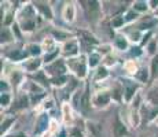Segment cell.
<instances>
[{
    "label": "cell",
    "mask_w": 158,
    "mask_h": 137,
    "mask_svg": "<svg viewBox=\"0 0 158 137\" xmlns=\"http://www.w3.org/2000/svg\"><path fill=\"white\" fill-rule=\"evenodd\" d=\"M33 3H28L22 10L18 13V25L21 30L26 33H30L36 29V13Z\"/></svg>",
    "instance_id": "1"
},
{
    "label": "cell",
    "mask_w": 158,
    "mask_h": 137,
    "mask_svg": "<svg viewBox=\"0 0 158 137\" xmlns=\"http://www.w3.org/2000/svg\"><path fill=\"white\" fill-rule=\"evenodd\" d=\"M66 66L70 70L73 74L76 75L80 80H84V78L88 75V58L85 55H80L77 58H72V59L66 60Z\"/></svg>",
    "instance_id": "2"
},
{
    "label": "cell",
    "mask_w": 158,
    "mask_h": 137,
    "mask_svg": "<svg viewBox=\"0 0 158 137\" xmlns=\"http://www.w3.org/2000/svg\"><path fill=\"white\" fill-rule=\"evenodd\" d=\"M121 85H123L124 89V102L125 103H131L132 99L135 97L136 92L140 88V84L136 81H132L131 78H123L121 80Z\"/></svg>",
    "instance_id": "3"
},
{
    "label": "cell",
    "mask_w": 158,
    "mask_h": 137,
    "mask_svg": "<svg viewBox=\"0 0 158 137\" xmlns=\"http://www.w3.org/2000/svg\"><path fill=\"white\" fill-rule=\"evenodd\" d=\"M60 52L65 58L68 59H72V58H77L78 54H80V47H78V40L77 38H70L69 41H66L63 44Z\"/></svg>",
    "instance_id": "4"
},
{
    "label": "cell",
    "mask_w": 158,
    "mask_h": 137,
    "mask_svg": "<svg viewBox=\"0 0 158 137\" xmlns=\"http://www.w3.org/2000/svg\"><path fill=\"white\" fill-rule=\"evenodd\" d=\"M45 71L52 74L54 77H60V75H66V71H68V66H66V60L62 59H56L55 62L50 63V65L45 67Z\"/></svg>",
    "instance_id": "5"
},
{
    "label": "cell",
    "mask_w": 158,
    "mask_h": 137,
    "mask_svg": "<svg viewBox=\"0 0 158 137\" xmlns=\"http://www.w3.org/2000/svg\"><path fill=\"white\" fill-rule=\"evenodd\" d=\"M111 100V95L107 91H99L92 96V106L96 108H106Z\"/></svg>",
    "instance_id": "6"
},
{
    "label": "cell",
    "mask_w": 158,
    "mask_h": 137,
    "mask_svg": "<svg viewBox=\"0 0 158 137\" xmlns=\"http://www.w3.org/2000/svg\"><path fill=\"white\" fill-rule=\"evenodd\" d=\"M50 117L48 114H40L36 121V127H35V135H43L44 132H47L50 127Z\"/></svg>",
    "instance_id": "7"
},
{
    "label": "cell",
    "mask_w": 158,
    "mask_h": 137,
    "mask_svg": "<svg viewBox=\"0 0 158 137\" xmlns=\"http://www.w3.org/2000/svg\"><path fill=\"white\" fill-rule=\"evenodd\" d=\"M87 6H84V8H85L87 11V15L89 19L95 21L98 19L99 17H101V3L99 2H84Z\"/></svg>",
    "instance_id": "8"
},
{
    "label": "cell",
    "mask_w": 158,
    "mask_h": 137,
    "mask_svg": "<svg viewBox=\"0 0 158 137\" xmlns=\"http://www.w3.org/2000/svg\"><path fill=\"white\" fill-rule=\"evenodd\" d=\"M113 136L114 137H125L128 136V129H127V125L121 121L120 115H117L113 122Z\"/></svg>",
    "instance_id": "9"
},
{
    "label": "cell",
    "mask_w": 158,
    "mask_h": 137,
    "mask_svg": "<svg viewBox=\"0 0 158 137\" xmlns=\"http://www.w3.org/2000/svg\"><path fill=\"white\" fill-rule=\"evenodd\" d=\"M33 6H35V8H36V10H37L41 15H43L45 19H48V21L52 19V17H54L52 10H51L50 4H48L47 2H35V3H33Z\"/></svg>",
    "instance_id": "10"
},
{
    "label": "cell",
    "mask_w": 158,
    "mask_h": 137,
    "mask_svg": "<svg viewBox=\"0 0 158 137\" xmlns=\"http://www.w3.org/2000/svg\"><path fill=\"white\" fill-rule=\"evenodd\" d=\"M62 17L66 22L72 23L76 18V6L74 3H66L65 7H63V11H62Z\"/></svg>",
    "instance_id": "11"
},
{
    "label": "cell",
    "mask_w": 158,
    "mask_h": 137,
    "mask_svg": "<svg viewBox=\"0 0 158 137\" xmlns=\"http://www.w3.org/2000/svg\"><path fill=\"white\" fill-rule=\"evenodd\" d=\"M41 59H39V58H32V59H26L25 62H23V69L26 70V71L29 73H37L39 69L41 67Z\"/></svg>",
    "instance_id": "12"
},
{
    "label": "cell",
    "mask_w": 158,
    "mask_h": 137,
    "mask_svg": "<svg viewBox=\"0 0 158 137\" xmlns=\"http://www.w3.org/2000/svg\"><path fill=\"white\" fill-rule=\"evenodd\" d=\"M29 55L28 50H14L11 51V52H8L6 56L10 60H13V62H21V60H25V58Z\"/></svg>",
    "instance_id": "13"
},
{
    "label": "cell",
    "mask_w": 158,
    "mask_h": 137,
    "mask_svg": "<svg viewBox=\"0 0 158 137\" xmlns=\"http://www.w3.org/2000/svg\"><path fill=\"white\" fill-rule=\"evenodd\" d=\"M114 47L117 48V50H120V51H127L128 50V47H129L128 38H127L125 36H123V34H117L115 36V38H114Z\"/></svg>",
    "instance_id": "14"
},
{
    "label": "cell",
    "mask_w": 158,
    "mask_h": 137,
    "mask_svg": "<svg viewBox=\"0 0 158 137\" xmlns=\"http://www.w3.org/2000/svg\"><path fill=\"white\" fill-rule=\"evenodd\" d=\"M15 38V34L13 32V29H10V27L7 26H2V44H8V42L14 41Z\"/></svg>",
    "instance_id": "15"
},
{
    "label": "cell",
    "mask_w": 158,
    "mask_h": 137,
    "mask_svg": "<svg viewBox=\"0 0 158 137\" xmlns=\"http://www.w3.org/2000/svg\"><path fill=\"white\" fill-rule=\"evenodd\" d=\"M78 41H81L85 45H91V47L99 44V41L96 40L95 36L91 34V33H88V32H81V38H78Z\"/></svg>",
    "instance_id": "16"
},
{
    "label": "cell",
    "mask_w": 158,
    "mask_h": 137,
    "mask_svg": "<svg viewBox=\"0 0 158 137\" xmlns=\"http://www.w3.org/2000/svg\"><path fill=\"white\" fill-rule=\"evenodd\" d=\"M101 62H102V55L99 54L98 51H94V52H91L88 55V66H89L91 69L98 67Z\"/></svg>",
    "instance_id": "17"
},
{
    "label": "cell",
    "mask_w": 158,
    "mask_h": 137,
    "mask_svg": "<svg viewBox=\"0 0 158 137\" xmlns=\"http://www.w3.org/2000/svg\"><path fill=\"white\" fill-rule=\"evenodd\" d=\"M29 107V97L25 95V93H22V95H19L17 97V100H15L14 103V108L17 110H23V108H28Z\"/></svg>",
    "instance_id": "18"
},
{
    "label": "cell",
    "mask_w": 158,
    "mask_h": 137,
    "mask_svg": "<svg viewBox=\"0 0 158 137\" xmlns=\"http://www.w3.org/2000/svg\"><path fill=\"white\" fill-rule=\"evenodd\" d=\"M41 48H43L44 52L50 54V52H54V51H56L58 48L55 47V40H54L52 37H45L44 41H43V45H41Z\"/></svg>",
    "instance_id": "19"
},
{
    "label": "cell",
    "mask_w": 158,
    "mask_h": 137,
    "mask_svg": "<svg viewBox=\"0 0 158 137\" xmlns=\"http://www.w3.org/2000/svg\"><path fill=\"white\" fill-rule=\"evenodd\" d=\"M132 10L136 11V13H146L148 10V2H144V0H136V2L132 3Z\"/></svg>",
    "instance_id": "20"
},
{
    "label": "cell",
    "mask_w": 158,
    "mask_h": 137,
    "mask_svg": "<svg viewBox=\"0 0 158 137\" xmlns=\"http://www.w3.org/2000/svg\"><path fill=\"white\" fill-rule=\"evenodd\" d=\"M52 38L55 41H69L70 40V34H69L68 32H62V30H56V29H54L52 32Z\"/></svg>",
    "instance_id": "21"
},
{
    "label": "cell",
    "mask_w": 158,
    "mask_h": 137,
    "mask_svg": "<svg viewBox=\"0 0 158 137\" xmlns=\"http://www.w3.org/2000/svg\"><path fill=\"white\" fill-rule=\"evenodd\" d=\"M32 77L36 80V84H40L43 88L48 87V80H47V77H45V73L43 71V70H39V71L35 73Z\"/></svg>",
    "instance_id": "22"
},
{
    "label": "cell",
    "mask_w": 158,
    "mask_h": 137,
    "mask_svg": "<svg viewBox=\"0 0 158 137\" xmlns=\"http://www.w3.org/2000/svg\"><path fill=\"white\" fill-rule=\"evenodd\" d=\"M28 52H29L30 56L39 58L41 54H43V48H41L40 44H35V42H32V44L28 45Z\"/></svg>",
    "instance_id": "23"
},
{
    "label": "cell",
    "mask_w": 158,
    "mask_h": 137,
    "mask_svg": "<svg viewBox=\"0 0 158 137\" xmlns=\"http://www.w3.org/2000/svg\"><path fill=\"white\" fill-rule=\"evenodd\" d=\"M14 122H15V117H6L2 121V136L8 132V129L13 126Z\"/></svg>",
    "instance_id": "24"
},
{
    "label": "cell",
    "mask_w": 158,
    "mask_h": 137,
    "mask_svg": "<svg viewBox=\"0 0 158 137\" xmlns=\"http://www.w3.org/2000/svg\"><path fill=\"white\" fill-rule=\"evenodd\" d=\"M148 69H146V67H142V69H139V71L135 74V78L138 80L139 82H146L148 80Z\"/></svg>",
    "instance_id": "25"
},
{
    "label": "cell",
    "mask_w": 158,
    "mask_h": 137,
    "mask_svg": "<svg viewBox=\"0 0 158 137\" xmlns=\"http://www.w3.org/2000/svg\"><path fill=\"white\" fill-rule=\"evenodd\" d=\"M69 82V77L68 75H60V77H55V78H51V84L54 87H63Z\"/></svg>",
    "instance_id": "26"
},
{
    "label": "cell",
    "mask_w": 158,
    "mask_h": 137,
    "mask_svg": "<svg viewBox=\"0 0 158 137\" xmlns=\"http://www.w3.org/2000/svg\"><path fill=\"white\" fill-rule=\"evenodd\" d=\"M138 17H139V14L131 8V10H128L125 13V15H124V21H125V23H129V22H133L135 19H138Z\"/></svg>",
    "instance_id": "27"
},
{
    "label": "cell",
    "mask_w": 158,
    "mask_h": 137,
    "mask_svg": "<svg viewBox=\"0 0 158 137\" xmlns=\"http://www.w3.org/2000/svg\"><path fill=\"white\" fill-rule=\"evenodd\" d=\"M109 77V70L102 66V67H98V71H96V75H95V81H99V80H105V78Z\"/></svg>",
    "instance_id": "28"
},
{
    "label": "cell",
    "mask_w": 158,
    "mask_h": 137,
    "mask_svg": "<svg viewBox=\"0 0 158 137\" xmlns=\"http://www.w3.org/2000/svg\"><path fill=\"white\" fill-rule=\"evenodd\" d=\"M124 67H125V70L129 73V74H133V75L139 71L138 66H136V63H135V60H128V62L124 65Z\"/></svg>",
    "instance_id": "29"
},
{
    "label": "cell",
    "mask_w": 158,
    "mask_h": 137,
    "mask_svg": "<svg viewBox=\"0 0 158 137\" xmlns=\"http://www.w3.org/2000/svg\"><path fill=\"white\" fill-rule=\"evenodd\" d=\"M88 129H89V132H91V136H94V137H99L102 127L99 126L98 123L91 122V123H88Z\"/></svg>",
    "instance_id": "30"
},
{
    "label": "cell",
    "mask_w": 158,
    "mask_h": 137,
    "mask_svg": "<svg viewBox=\"0 0 158 137\" xmlns=\"http://www.w3.org/2000/svg\"><path fill=\"white\" fill-rule=\"evenodd\" d=\"M62 110H63V119H65V122H66V123L72 122L73 117H72V110H70V106H69V104H63Z\"/></svg>",
    "instance_id": "31"
},
{
    "label": "cell",
    "mask_w": 158,
    "mask_h": 137,
    "mask_svg": "<svg viewBox=\"0 0 158 137\" xmlns=\"http://www.w3.org/2000/svg\"><path fill=\"white\" fill-rule=\"evenodd\" d=\"M0 104H2V108H6L11 104V95L10 93H2V96H0Z\"/></svg>",
    "instance_id": "32"
},
{
    "label": "cell",
    "mask_w": 158,
    "mask_h": 137,
    "mask_svg": "<svg viewBox=\"0 0 158 137\" xmlns=\"http://www.w3.org/2000/svg\"><path fill=\"white\" fill-rule=\"evenodd\" d=\"M157 42H158L157 38H153V40L148 41L146 50H147V52L150 54V55H156V52H157Z\"/></svg>",
    "instance_id": "33"
},
{
    "label": "cell",
    "mask_w": 158,
    "mask_h": 137,
    "mask_svg": "<svg viewBox=\"0 0 158 137\" xmlns=\"http://www.w3.org/2000/svg\"><path fill=\"white\" fill-rule=\"evenodd\" d=\"M124 23H125V21H124V15H117V17H114L113 21H111V25H113L114 29H120Z\"/></svg>",
    "instance_id": "34"
},
{
    "label": "cell",
    "mask_w": 158,
    "mask_h": 137,
    "mask_svg": "<svg viewBox=\"0 0 158 137\" xmlns=\"http://www.w3.org/2000/svg\"><path fill=\"white\" fill-rule=\"evenodd\" d=\"M69 137H84V133L80 130V127H70L69 129Z\"/></svg>",
    "instance_id": "35"
},
{
    "label": "cell",
    "mask_w": 158,
    "mask_h": 137,
    "mask_svg": "<svg viewBox=\"0 0 158 137\" xmlns=\"http://www.w3.org/2000/svg\"><path fill=\"white\" fill-rule=\"evenodd\" d=\"M110 51H111V45H109V44H106V45H99L98 47V52L101 54V55H110Z\"/></svg>",
    "instance_id": "36"
},
{
    "label": "cell",
    "mask_w": 158,
    "mask_h": 137,
    "mask_svg": "<svg viewBox=\"0 0 158 137\" xmlns=\"http://www.w3.org/2000/svg\"><path fill=\"white\" fill-rule=\"evenodd\" d=\"M105 67L106 66H111V65H115V58L113 56V55H107V56H106V59H105Z\"/></svg>",
    "instance_id": "37"
},
{
    "label": "cell",
    "mask_w": 158,
    "mask_h": 137,
    "mask_svg": "<svg viewBox=\"0 0 158 137\" xmlns=\"http://www.w3.org/2000/svg\"><path fill=\"white\" fill-rule=\"evenodd\" d=\"M158 73V56L153 59V63H151V74L153 75H157Z\"/></svg>",
    "instance_id": "38"
},
{
    "label": "cell",
    "mask_w": 158,
    "mask_h": 137,
    "mask_svg": "<svg viewBox=\"0 0 158 137\" xmlns=\"http://www.w3.org/2000/svg\"><path fill=\"white\" fill-rule=\"evenodd\" d=\"M8 89H10V87H8L7 81L2 80V82H0V91H2V93H8Z\"/></svg>",
    "instance_id": "39"
},
{
    "label": "cell",
    "mask_w": 158,
    "mask_h": 137,
    "mask_svg": "<svg viewBox=\"0 0 158 137\" xmlns=\"http://www.w3.org/2000/svg\"><path fill=\"white\" fill-rule=\"evenodd\" d=\"M148 7H150L151 10H157L158 8V0H150V2H148Z\"/></svg>",
    "instance_id": "40"
},
{
    "label": "cell",
    "mask_w": 158,
    "mask_h": 137,
    "mask_svg": "<svg viewBox=\"0 0 158 137\" xmlns=\"http://www.w3.org/2000/svg\"><path fill=\"white\" fill-rule=\"evenodd\" d=\"M44 108H51V107H52V100H45V102H44Z\"/></svg>",
    "instance_id": "41"
},
{
    "label": "cell",
    "mask_w": 158,
    "mask_h": 137,
    "mask_svg": "<svg viewBox=\"0 0 158 137\" xmlns=\"http://www.w3.org/2000/svg\"><path fill=\"white\" fill-rule=\"evenodd\" d=\"M56 137H68V136H66V130L65 129H60V132L58 133Z\"/></svg>",
    "instance_id": "42"
},
{
    "label": "cell",
    "mask_w": 158,
    "mask_h": 137,
    "mask_svg": "<svg viewBox=\"0 0 158 137\" xmlns=\"http://www.w3.org/2000/svg\"><path fill=\"white\" fill-rule=\"evenodd\" d=\"M13 137H26V135H23V133H17V135L13 136Z\"/></svg>",
    "instance_id": "43"
},
{
    "label": "cell",
    "mask_w": 158,
    "mask_h": 137,
    "mask_svg": "<svg viewBox=\"0 0 158 137\" xmlns=\"http://www.w3.org/2000/svg\"><path fill=\"white\" fill-rule=\"evenodd\" d=\"M154 123H156V125H157V126H158V115H157V117H156V118H154Z\"/></svg>",
    "instance_id": "44"
},
{
    "label": "cell",
    "mask_w": 158,
    "mask_h": 137,
    "mask_svg": "<svg viewBox=\"0 0 158 137\" xmlns=\"http://www.w3.org/2000/svg\"><path fill=\"white\" fill-rule=\"evenodd\" d=\"M89 137H94V136H89Z\"/></svg>",
    "instance_id": "45"
}]
</instances>
